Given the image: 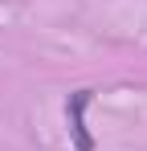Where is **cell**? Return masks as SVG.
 Returning a JSON list of instances; mask_svg holds the SVG:
<instances>
[{
  "instance_id": "cell-1",
  "label": "cell",
  "mask_w": 147,
  "mask_h": 151,
  "mask_svg": "<svg viewBox=\"0 0 147 151\" xmlns=\"http://www.w3.org/2000/svg\"><path fill=\"white\" fill-rule=\"evenodd\" d=\"M94 102V94L90 90H78L70 102H66V119H70V135L74 143H78V151H94V139H90V131H86V106Z\"/></svg>"
}]
</instances>
